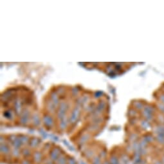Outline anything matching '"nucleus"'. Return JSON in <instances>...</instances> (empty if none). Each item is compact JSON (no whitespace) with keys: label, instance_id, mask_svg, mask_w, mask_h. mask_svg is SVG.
I'll use <instances>...</instances> for the list:
<instances>
[{"label":"nucleus","instance_id":"nucleus-11","mask_svg":"<svg viewBox=\"0 0 164 164\" xmlns=\"http://www.w3.org/2000/svg\"><path fill=\"white\" fill-rule=\"evenodd\" d=\"M93 155V151H89L86 152V156L87 158H90L91 157H92Z\"/></svg>","mask_w":164,"mask_h":164},{"label":"nucleus","instance_id":"nucleus-2","mask_svg":"<svg viewBox=\"0 0 164 164\" xmlns=\"http://www.w3.org/2000/svg\"><path fill=\"white\" fill-rule=\"evenodd\" d=\"M10 152V147H8V145H6L5 144H1V153L3 155H8Z\"/></svg>","mask_w":164,"mask_h":164},{"label":"nucleus","instance_id":"nucleus-9","mask_svg":"<svg viewBox=\"0 0 164 164\" xmlns=\"http://www.w3.org/2000/svg\"><path fill=\"white\" fill-rule=\"evenodd\" d=\"M21 153L24 156H29L30 155V151L28 149H24L21 151Z\"/></svg>","mask_w":164,"mask_h":164},{"label":"nucleus","instance_id":"nucleus-6","mask_svg":"<svg viewBox=\"0 0 164 164\" xmlns=\"http://www.w3.org/2000/svg\"><path fill=\"white\" fill-rule=\"evenodd\" d=\"M20 151H19V149H17V148H13V149L12 150V155L14 157H16V158H17L18 156H19L20 155Z\"/></svg>","mask_w":164,"mask_h":164},{"label":"nucleus","instance_id":"nucleus-3","mask_svg":"<svg viewBox=\"0 0 164 164\" xmlns=\"http://www.w3.org/2000/svg\"><path fill=\"white\" fill-rule=\"evenodd\" d=\"M42 158H43V155L40 152H35L33 155V160L36 164L41 162Z\"/></svg>","mask_w":164,"mask_h":164},{"label":"nucleus","instance_id":"nucleus-4","mask_svg":"<svg viewBox=\"0 0 164 164\" xmlns=\"http://www.w3.org/2000/svg\"><path fill=\"white\" fill-rule=\"evenodd\" d=\"M39 140L37 138H33L29 142V145L32 148L36 147L39 144Z\"/></svg>","mask_w":164,"mask_h":164},{"label":"nucleus","instance_id":"nucleus-14","mask_svg":"<svg viewBox=\"0 0 164 164\" xmlns=\"http://www.w3.org/2000/svg\"><path fill=\"white\" fill-rule=\"evenodd\" d=\"M52 160L50 158V159H47L46 160V161H45V164H52Z\"/></svg>","mask_w":164,"mask_h":164},{"label":"nucleus","instance_id":"nucleus-12","mask_svg":"<svg viewBox=\"0 0 164 164\" xmlns=\"http://www.w3.org/2000/svg\"><path fill=\"white\" fill-rule=\"evenodd\" d=\"M107 154H106V152L105 151H102L100 152V158H104L106 156Z\"/></svg>","mask_w":164,"mask_h":164},{"label":"nucleus","instance_id":"nucleus-10","mask_svg":"<svg viewBox=\"0 0 164 164\" xmlns=\"http://www.w3.org/2000/svg\"><path fill=\"white\" fill-rule=\"evenodd\" d=\"M67 164H77V162L75 160L74 158H69L67 160Z\"/></svg>","mask_w":164,"mask_h":164},{"label":"nucleus","instance_id":"nucleus-15","mask_svg":"<svg viewBox=\"0 0 164 164\" xmlns=\"http://www.w3.org/2000/svg\"><path fill=\"white\" fill-rule=\"evenodd\" d=\"M79 164H87V163H86L85 162L83 161V160H80V161H79Z\"/></svg>","mask_w":164,"mask_h":164},{"label":"nucleus","instance_id":"nucleus-13","mask_svg":"<svg viewBox=\"0 0 164 164\" xmlns=\"http://www.w3.org/2000/svg\"><path fill=\"white\" fill-rule=\"evenodd\" d=\"M21 164H31V163L28 160H24L21 162Z\"/></svg>","mask_w":164,"mask_h":164},{"label":"nucleus","instance_id":"nucleus-8","mask_svg":"<svg viewBox=\"0 0 164 164\" xmlns=\"http://www.w3.org/2000/svg\"><path fill=\"white\" fill-rule=\"evenodd\" d=\"M92 164H102L99 156H95L92 160Z\"/></svg>","mask_w":164,"mask_h":164},{"label":"nucleus","instance_id":"nucleus-16","mask_svg":"<svg viewBox=\"0 0 164 164\" xmlns=\"http://www.w3.org/2000/svg\"><path fill=\"white\" fill-rule=\"evenodd\" d=\"M160 161L162 162V164H164V155L162 156V157L161 160H160Z\"/></svg>","mask_w":164,"mask_h":164},{"label":"nucleus","instance_id":"nucleus-1","mask_svg":"<svg viewBox=\"0 0 164 164\" xmlns=\"http://www.w3.org/2000/svg\"><path fill=\"white\" fill-rule=\"evenodd\" d=\"M61 151L58 148H54L51 151L50 154V158L53 162H56L60 157Z\"/></svg>","mask_w":164,"mask_h":164},{"label":"nucleus","instance_id":"nucleus-5","mask_svg":"<svg viewBox=\"0 0 164 164\" xmlns=\"http://www.w3.org/2000/svg\"><path fill=\"white\" fill-rule=\"evenodd\" d=\"M56 164H67V160L64 156H60L56 161Z\"/></svg>","mask_w":164,"mask_h":164},{"label":"nucleus","instance_id":"nucleus-7","mask_svg":"<svg viewBox=\"0 0 164 164\" xmlns=\"http://www.w3.org/2000/svg\"><path fill=\"white\" fill-rule=\"evenodd\" d=\"M110 164H120V162L116 156H112L109 160Z\"/></svg>","mask_w":164,"mask_h":164}]
</instances>
